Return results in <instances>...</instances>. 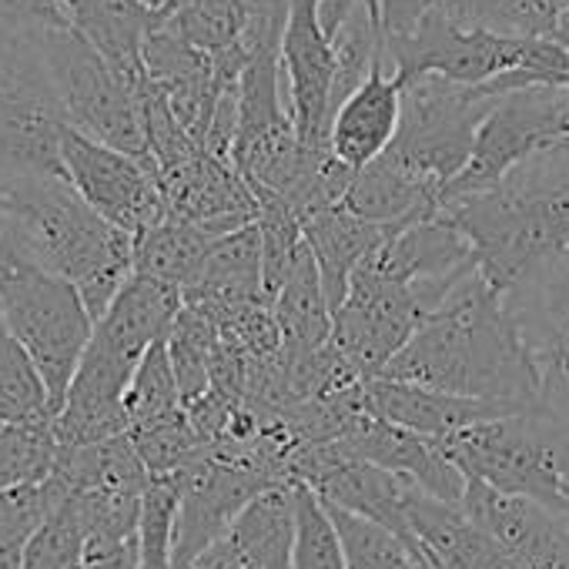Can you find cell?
<instances>
[{
	"mask_svg": "<svg viewBox=\"0 0 569 569\" xmlns=\"http://www.w3.org/2000/svg\"><path fill=\"white\" fill-rule=\"evenodd\" d=\"M409 539L436 569H516L502 542L482 529L462 502L439 499L416 486L406 502Z\"/></svg>",
	"mask_w": 569,
	"mask_h": 569,
	"instance_id": "19",
	"label": "cell"
},
{
	"mask_svg": "<svg viewBox=\"0 0 569 569\" xmlns=\"http://www.w3.org/2000/svg\"><path fill=\"white\" fill-rule=\"evenodd\" d=\"M58 432L54 416L34 422H4L0 426V492L44 482L58 462Z\"/></svg>",
	"mask_w": 569,
	"mask_h": 569,
	"instance_id": "33",
	"label": "cell"
},
{
	"mask_svg": "<svg viewBox=\"0 0 569 569\" xmlns=\"http://www.w3.org/2000/svg\"><path fill=\"white\" fill-rule=\"evenodd\" d=\"M339 532H342V542H346V556H349V566L352 569H436L426 552L399 536L396 529L369 519V516H359L352 509H342V506H332L326 502Z\"/></svg>",
	"mask_w": 569,
	"mask_h": 569,
	"instance_id": "29",
	"label": "cell"
},
{
	"mask_svg": "<svg viewBox=\"0 0 569 569\" xmlns=\"http://www.w3.org/2000/svg\"><path fill=\"white\" fill-rule=\"evenodd\" d=\"M184 569H248L241 552L234 549V542L228 539V532L221 539H214L204 552H198Z\"/></svg>",
	"mask_w": 569,
	"mask_h": 569,
	"instance_id": "40",
	"label": "cell"
},
{
	"mask_svg": "<svg viewBox=\"0 0 569 569\" xmlns=\"http://www.w3.org/2000/svg\"><path fill=\"white\" fill-rule=\"evenodd\" d=\"M68 24L138 88L144 81V44L164 14L144 0H68Z\"/></svg>",
	"mask_w": 569,
	"mask_h": 569,
	"instance_id": "23",
	"label": "cell"
},
{
	"mask_svg": "<svg viewBox=\"0 0 569 569\" xmlns=\"http://www.w3.org/2000/svg\"><path fill=\"white\" fill-rule=\"evenodd\" d=\"M539 372L536 412L569 449V254L506 292Z\"/></svg>",
	"mask_w": 569,
	"mask_h": 569,
	"instance_id": "12",
	"label": "cell"
},
{
	"mask_svg": "<svg viewBox=\"0 0 569 569\" xmlns=\"http://www.w3.org/2000/svg\"><path fill=\"white\" fill-rule=\"evenodd\" d=\"M462 506L502 542L516 569H569V519L562 512L479 479L466 482Z\"/></svg>",
	"mask_w": 569,
	"mask_h": 569,
	"instance_id": "16",
	"label": "cell"
},
{
	"mask_svg": "<svg viewBox=\"0 0 569 569\" xmlns=\"http://www.w3.org/2000/svg\"><path fill=\"white\" fill-rule=\"evenodd\" d=\"M124 409H128V432L138 429V426H151L158 419H168V416L184 409L181 386H178V376H174L164 339L154 342L144 352V359H141L131 386H128Z\"/></svg>",
	"mask_w": 569,
	"mask_h": 569,
	"instance_id": "34",
	"label": "cell"
},
{
	"mask_svg": "<svg viewBox=\"0 0 569 569\" xmlns=\"http://www.w3.org/2000/svg\"><path fill=\"white\" fill-rule=\"evenodd\" d=\"M302 231L316 251V261L322 268V284H326V299L332 306V312L342 306L346 292H349V278L352 271L362 264V258L382 244V238L389 234L382 224L356 214L352 208L339 204H326L312 214L302 218Z\"/></svg>",
	"mask_w": 569,
	"mask_h": 569,
	"instance_id": "27",
	"label": "cell"
},
{
	"mask_svg": "<svg viewBox=\"0 0 569 569\" xmlns=\"http://www.w3.org/2000/svg\"><path fill=\"white\" fill-rule=\"evenodd\" d=\"M188 306L204 312H224L234 306L261 302L264 292V254H261V231L258 221L228 231L211 254L204 258L198 278L181 292Z\"/></svg>",
	"mask_w": 569,
	"mask_h": 569,
	"instance_id": "22",
	"label": "cell"
},
{
	"mask_svg": "<svg viewBox=\"0 0 569 569\" xmlns=\"http://www.w3.org/2000/svg\"><path fill=\"white\" fill-rule=\"evenodd\" d=\"M144 4H148L151 11H158V14H164V18H168V14L181 4V0H144Z\"/></svg>",
	"mask_w": 569,
	"mask_h": 569,
	"instance_id": "43",
	"label": "cell"
},
{
	"mask_svg": "<svg viewBox=\"0 0 569 569\" xmlns=\"http://www.w3.org/2000/svg\"><path fill=\"white\" fill-rule=\"evenodd\" d=\"M459 281H402L366 254L349 278L342 306L332 312V342L362 379L382 376Z\"/></svg>",
	"mask_w": 569,
	"mask_h": 569,
	"instance_id": "9",
	"label": "cell"
},
{
	"mask_svg": "<svg viewBox=\"0 0 569 569\" xmlns=\"http://www.w3.org/2000/svg\"><path fill=\"white\" fill-rule=\"evenodd\" d=\"M442 8L469 28L512 38H549L556 11L546 0H442Z\"/></svg>",
	"mask_w": 569,
	"mask_h": 569,
	"instance_id": "35",
	"label": "cell"
},
{
	"mask_svg": "<svg viewBox=\"0 0 569 569\" xmlns=\"http://www.w3.org/2000/svg\"><path fill=\"white\" fill-rule=\"evenodd\" d=\"M164 342H168V356H171V366H174V376L181 386V399L188 406L211 389V369H214V356L221 346L218 326L204 309L184 302L181 312L174 316Z\"/></svg>",
	"mask_w": 569,
	"mask_h": 569,
	"instance_id": "30",
	"label": "cell"
},
{
	"mask_svg": "<svg viewBox=\"0 0 569 569\" xmlns=\"http://www.w3.org/2000/svg\"><path fill=\"white\" fill-rule=\"evenodd\" d=\"M436 4V0H379V14H382V31H386V44L399 41L406 34L416 31V24L426 18V11ZM356 8V0H322V24L329 31V38L339 34L342 21L349 18V11Z\"/></svg>",
	"mask_w": 569,
	"mask_h": 569,
	"instance_id": "38",
	"label": "cell"
},
{
	"mask_svg": "<svg viewBox=\"0 0 569 569\" xmlns=\"http://www.w3.org/2000/svg\"><path fill=\"white\" fill-rule=\"evenodd\" d=\"M299 482V479H296ZM296 569H352L342 532L326 499L299 482V529H296Z\"/></svg>",
	"mask_w": 569,
	"mask_h": 569,
	"instance_id": "37",
	"label": "cell"
},
{
	"mask_svg": "<svg viewBox=\"0 0 569 569\" xmlns=\"http://www.w3.org/2000/svg\"><path fill=\"white\" fill-rule=\"evenodd\" d=\"M224 234H228V228H221V224H198V221L164 214L161 221H154L151 228H144L134 238V271L161 278L168 284H178L184 292L198 278L211 248Z\"/></svg>",
	"mask_w": 569,
	"mask_h": 569,
	"instance_id": "28",
	"label": "cell"
},
{
	"mask_svg": "<svg viewBox=\"0 0 569 569\" xmlns=\"http://www.w3.org/2000/svg\"><path fill=\"white\" fill-rule=\"evenodd\" d=\"M439 449L466 472V479H479L509 496L536 499L549 509H559L562 502L569 449L536 409L466 426L442 439Z\"/></svg>",
	"mask_w": 569,
	"mask_h": 569,
	"instance_id": "7",
	"label": "cell"
},
{
	"mask_svg": "<svg viewBox=\"0 0 569 569\" xmlns=\"http://www.w3.org/2000/svg\"><path fill=\"white\" fill-rule=\"evenodd\" d=\"M274 322L281 332V362L289 366L332 339V306L326 299L322 268L316 261L312 244L299 254V261L281 278L271 296Z\"/></svg>",
	"mask_w": 569,
	"mask_h": 569,
	"instance_id": "26",
	"label": "cell"
},
{
	"mask_svg": "<svg viewBox=\"0 0 569 569\" xmlns=\"http://www.w3.org/2000/svg\"><path fill=\"white\" fill-rule=\"evenodd\" d=\"M549 38H552L559 48H566V51H569V8L556 14V24H552V34H549Z\"/></svg>",
	"mask_w": 569,
	"mask_h": 569,
	"instance_id": "42",
	"label": "cell"
},
{
	"mask_svg": "<svg viewBox=\"0 0 569 569\" xmlns=\"http://www.w3.org/2000/svg\"><path fill=\"white\" fill-rule=\"evenodd\" d=\"M158 184L164 194V214L221 224L228 231L258 221V198L234 161L211 154L208 148H191L184 158L158 168Z\"/></svg>",
	"mask_w": 569,
	"mask_h": 569,
	"instance_id": "17",
	"label": "cell"
},
{
	"mask_svg": "<svg viewBox=\"0 0 569 569\" xmlns=\"http://www.w3.org/2000/svg\"><path fill=\"white\" fill-rule=\"evenodd\" d=\"M0 191L24 258L68 278L98 322L134 274V234L98 214L64 174L0 181Z\"/></svg>",
	"mask_w": 569,
	"mask_h": 569,
	"instance_id": "3",
	"label": "cell"
},
{
	"mask_svg": "<svg viewBox=\"0 0 569 569\" xmlns=\"http://www.w3.org/2000/svg\"><path fill=\"white\" fill-rule=\"evenodd\" d=\"M174 522H178V479L151 476L138 519V569H178L174 562Z\"/></svg>",
	"mask_w": 569,
	"mask_h": 569,
	"instance_id": "36",
	"label": "cell"
},
{
	"mask_svg": "<svg viewBox=\"0 0 569 569\" xmlns=\"http://www.w3.org/2000/svg\"><path fill=\"white\" fill-rule=\"evenodd\" d=\"M178 522H174V562L184 569L198 552L221 539L238 512L271 482H278L261 466L228 459L208 446L178 472Z\"/></svg>",
	"mask_w": 569,
	"mask_h": 569,
	"instance_id": "14",
	"label": "cell"
},
{
	"mask_svg": "<svg viewBox=\"0 0 569 569\" xmlns=\"http://www.w3.org/2000/svg\"><path fill=\"white\" fill-rule=\"evenodd\" d=\"M499 94H506L499 78L462 84L442 74H419L406 81L399 131L386 158L446 191L469 164L476 131Z\"/></svg>",
	"mask_w": 569,
	"mask_h": 569,
	"instance_id": "5",
	"label": "cell"
},
{
	"mask_svg": "<svg viewBox=\"0 0 569 569\" xmlns=\"http://www.w3.org/2000/svg\"><path fill=\"white\" fill-rule=\"evenodd\" d=\"M362 399H366L369 412H376L396 426H406L432 442H442V439L456 436L459 429L476 426L482 419L519 412L502 402L469 399V396H456V392H442V389H429V386L402 382V379H389V376L366 379Z\"/></svg>",
	"mask_w": 569,
	"mask_h": 569,
	"instance_id": "20",
	"label": "cell"
},
{
	"mask_svg": "<svg viewBox=\"0 0 569 569\" xmlns=\"http://www.w3.org/2000/svg\"><path fill=\"white\" fill-rule=\"evenodd\" d=\"M0 24L21 31L68 28V0H0Z\"/></svg>",
	"mask_w": 569,
	"mask_h": 569,
	"instance_id": "39",
	"label": "cell"
},
{
	"mask_svg": "<svg viewBox=\"0 0 569 569\" xmlns=\"http://www.w3.org/2000/svg\"><path fill=\"white\" fill-rule=\"evenodd\" d=\"M336 446L349 456H359V459H369L382 469L409 476L412 482H419L426 492H432L439 499L462 502L469 479L439 449V442H432V439H426L406 426H396V422L369 412L366 406L349 419V426L342 429Z\"/></svg>",
	"mask_w": 569,
	"mask_h": 569,
	"instance_id": "18",
	"label": "cell"
},
{
	"mask_svg": "<svg viewBox=\"0 0 569 569\" xmlns=\"http://www.w3.org/2000/svg\"><path fill=\"white\" fill-rule=\"evenodd\" d=\"M299 482L278 479L264 486L231 522L228 539L248 569H296Z\"/></svg>",
	"mask_w": 569,
	"mask_h": 569,
	"instance_id": "24",
	"label": "cell"
},
{
	"mask_svg": "<svg viewBox=\"0 0 569 569\" xmlns=\"http://www.w3.org/2000/svg\"><path fill=\"white\" fill-rule=\"evenodd\" d=\"M402 118V84L386 68L372 71L332 114L329 148L349 168H366L386 154Z\"/></svg>",
	"mask_w": 569,
	"mask_h": 569,
	"instance_id": "21",
	"label": "cell"
},
{
	"mask_svg": "<svg viewBox=\"0 0 569 569\" xmlns=\"http://www.w3.org/2000/svg\"><path fill=\"white\" fill-rule=\"evenodd\" d=\"M556 512H562L566 519H569V479H566V486H562V502H559V509Z\"/></svg>",
	"mask_w": 569,
	"mask_h": 569,
	"instance_id": "44",
	"label": "cell"
},
{
	"mask_svg": "<svg viewBox=\"0 0 569 569\" xmlns=\"http://www.w3.org/2000/svg\"><path fill=\"white\" fill-rule=\"evenodd\" d=\"M472 241L479 271L506 296L569 254V144H559L499 184L442 198Z\"/></svg>",
	"mask_w": 569,
	"mask_h": 569,
	"instance_id": "2",
	"label": "cell"
},
{
	"mask_svg": "<svg viewBox=\"0 0 569 569\" xmlns=\"http://www.w3.org/2000/svg\"><path fill=\"white\" fill-rule=\"evenodd\" d=\"M41 51L68 124L94 141H104L151 164L138 104L141 84L134 88L121 71H114L111 61L94 44H88L71 24L41 31Z\"/></svg>",
	"mask_w": 569,
	"mask_h": 569,
	"instance_id": "10",
	"label": "cell"
},
{
	"mask_svg": "<svg viewBox=\"0 0 569 569\" xmlns=\"http://www.w3.org/2000/svg\"><path fill=\"white\" fill-rule=\"evenodd\" d=\"M84 569H101V566H98V562H88V566H84Z\"/></svg>",
	"mask_w": 569,
	"mask_h": 569,
	"instance_id": "46",
	"label": "cell"
},
{
	"mask_svg": "<svg viewBox=\"0 0 569 569\" xmlns=\"http://www.w3.org/2000/svg\"><path fill=\"white\" fill-rule=\"evenodd\" d=\"M386 61L399 84L419 74H442L449 81L479 84L516 68L532 71L546 84L569 81V51L552 38H512L459 24L442 8V0L426 11L412 34L386 44Z\"/></svg>",
	"mask_w": 569,
	"mask_h": 569,
	"instance_id": "4",
	"label": "cell"
},
{
	"mask_svg": "<svg viewBox=\"0 0 569 569\" xmlns=\"http://www.w3.org/2000/svg\"><path fill=\"white\" fill-rule=\"evenodd\" d=\"M559 144H569V84H526L506 91L482 118L469 164L442 198L486 191Z\"/></svg>",
	"mask_w": 569,
	"mask_h": 569,
	"instance_id": "11",
	"label": "cell"
},
{
	"mask_svg": "<svg viewBox=\"0 0 569 569\" xmlns=\"http://www.w3.org/2000/svg\"><path fill=\"white\" fill-rule=\"evenodd\" d=\"M64 128L68 118L41 51V31L0 24V181L64 174Z\"/></svg>",
	"mask_w": 569,
	"mask_h": 569,
	"instance_id": "6",
	"label": "cell"
},
{
	"mask_svg": "<svg viewBox=\"0 0 569 569\" xmlns=\"http://www.w3.org/2000/svg\"><path fill=\"white\" fill-rule=\"evenodd\" d=\"M0 309L38 366L58 416L91 342L94 316L68 278L31 261L0 268Z\"/></svg>",
	"mask_w": 569,
	"mask_h": 569,
	"instance_id": "8",
	"label": "cell"
},
{
	"mask_svg": "<svg viewBox=\"0 0 569 569\" xmlns=\"http://www.w3.org/2000/svg\"><path fill=\"white\" fill-rule=\"evenodd\" d=\"M566 84H569V81H566Z\"/></svg>",
	"mask_w": 569,
	"mask_h": 569,
	"instance_id": "48",
	"label": "cell"
},
{
	"mask_svg": "<svg viewBox=\"0 0 569 569\" xmlns=\"http://www.w3.org/2000/svg\"><path fill=\"white\" fill-rule=\"evenodd\" d=\"M389 379L536 409L539 372L506 296L472 268L386 366Z\"/></svg>",
	"mask_w": 569,
	"mask_h": 569,
	"instance_id": "1",
	"label": "cell"
},
{
	"mask_svg": "<svg viewBox=\"0 0 569 569\" xmlns=\"http://www.w3.org/2000/svg\"><path fill=\"white\" fill-rule=\"evenodd\" d=\"M248 18V0H181L164 18V28L208 54H221L244 44Z\"/></svg>",
	"mask_w": 569,
	"mask_h": 569,
	"instance_id": "32",
	"label": "cell"
},
{
	"mask_svg": "<svg viewBox=\"0 0 569 569\" xmlns=\"http://www.w3.org/2000/svg\"><path fill=\"white\" fill-rule=\"evenodd\" d=\"M281 64L289 74V111L309 148H329L336 41L322 24V0H292L281 38Z\"/></svg>",
	"mask_w": 569,
	"mask_h": 569,
	"instance_id": "15",
	"label": "cell"
},
{
	"mask_svg": "<svg viewBox=\"0 0 569 569\" xmlns=\"http://www.w3.org/2000/svg\"><path fill=\"white\" fill-rule=\"evenodd\" d=\"M546 4L559 14V11H566V8H569V0H546Z\"/></svg>",
	"mask_w": 569,
	"mask_h": 569,
	"instance_id": "45",
	"label": "cell"
},
{
	"mask_svg": "<svg viewBox=\"0 0 569 569\" xmlns=\"http://www.w3.org/2000/svg\"><path fill=\"white\" fill-rule=\"evenodd\" d=\"M91 562H98L101 569H138V539H128L118 549H111V552H104L101 559H91Z\"/></svg>",
	"mask_w": 569,
	"mask_h": 569,
	"instance_id": "41",
	"label": "cell"
},
{
	"mask_svg": "<svg viewBox=\"0 0 569 569\" xmlns=\"http://www.w3.org/2000/svg\"><path fill=\"white\" fill-rule=\"evenodd\" d=\"M0 426H4V422H0Z\"/></svg>",
	"mask_w": 569,
	"mask_h": 569,
	"instance_id": "47",
	"label": "cell"
},
{
	"mask_svg": "<svg viewBox=\"0 0 569 569\" xmlns=\"http://www.w3.org/2000/svg\"><path fill=\"white\" fill-rule=\"evenodd\" d=\"M51 416L48 386L0 309V422H34Z\"/></svg>",
	"mask_w": 569,
	"mask_h": 569,
	"instance_id": "31",
	"label": "cell"
},
{
	"mask_svg": "<svg viewBox=\"0 0 569 569\" xmlns=\"http://www.w3.org/2000/svg\"><path fill=\"white\" fill-rule=\"evenodd\" d=\"M342 204L352 208L356 214L382 224L392 234L412 221L439 214L442 211V188L426 181V178L409 174L406 168H399L396 161H389L382 154L372 164L356 171L352 188L342 198Z\"/></svg>",
	"mask_w": 569,
	"mask_h": 569,
	"instance_id": "25",
	"label": "cell"
},
{
	"mask_svg": "<svg viewBox=\"0 0 569 569\" xmlns=\"http://www.w3.org/2000/svg\"><path fill=\"white\" fill-rule=\"evenodd\" d=\"M61 168L98 214L134 238L164 218V194L154 168L128 151L81 134L71 124L61 134Z\"/></svg>",
	"mask_w": 569,
	"mask_h": 569,
	"instance_id": "13",
	"label": "cell"
}]
</instances>
